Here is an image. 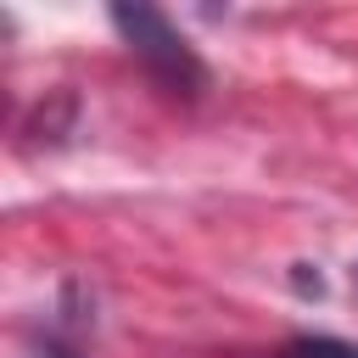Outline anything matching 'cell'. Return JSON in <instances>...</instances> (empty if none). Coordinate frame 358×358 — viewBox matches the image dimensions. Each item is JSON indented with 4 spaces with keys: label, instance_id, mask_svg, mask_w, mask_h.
Segmentation results:
<instances>
[{
    "label": "cell",
    "instance_id": "6da1fadb",
    "mask_svg": "<svg viewBox=\"0 0 358 358\" xmlns=\"http://www.w3.org/2000/svg\"><path fill=\"white\" fill-rule=\"evenodd\" d=\"M112 28L123 34V45L145 62V73L173 90V95H201L207 90V67L190 50V39L168 22V11L157 6H112Z\"/></svg>",
    "mask_w": 358,
    "mask_h": 358
},
{
    "label": "cell",
    "instance_id": "7a4b0ae2",
    "mask_svg": "<svg viewBox=\"0 0 358 358\" xmlns=\"http://www.w3.org/2000/svg\"><path fill=\"white\" fill-rule=\"evenodd\" d=\"M280 358H358V347L336 341V336H296L280 347Z\"/></svg>",
    "mask_w": 358,
    "mask_h": 358
},
{
    "label": "cell",
    "instance_id": "3957f363",
    "mask_svg": "<svg viewBox=\"0 0 358 358\" xmlns=\"http://www.w3.org/2000/svg\"><path fill=\"white\" fill-rule=\"evenodd\" d=\"M28 358H73V352H62V347H45V352H28Z\"/></svg>",
    "mask_w": 358,
    "mask_h": 358
}]
</instances>
